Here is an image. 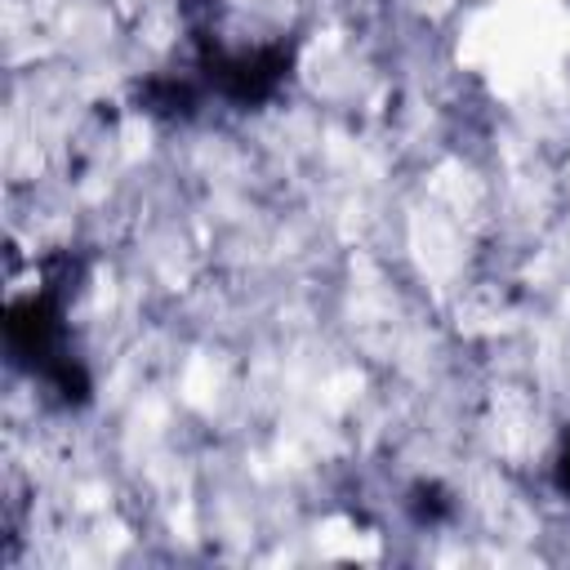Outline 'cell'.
Listing matches in <instances>:
<instances>
[{
	"instance_id": "cell-1",
	"label": "cell",
	"mask_w": 570,
	"mask_h": 570,
	"mask_svg": "<svg viewBox=\"0 0 570 570\" xmlns=\"http://www.w3.org/2000/svg\"><path fill=\"white\" fill-rule=\"evenodd\" d=\"M289 71V49L267 45V49H249V53H209L205 58V76L218 85V94H227L232 102H263L267 94H276V85Z\"/></svg>"
},
{
	"instance_id": "cell-3",
	"label": "cell",
	"mask_w": 570,
	"mask_h": 570,
	"mask_svg": "<svg viewBox=\"0 0 570 570\" xmlns=\"http://www.w3.org/2000/svg\"><path fill=\"white\" fill-rule=\"evenodd\" d=\"M557 485L570 494V436H566V445H561V459H557Z\"/></svg>"
},
{
	"instance_id": "cell-2",
	"label": "cell",
	"mask_w": 570,
	"mask_h": 570,
	"mask_svg": "<svg viewBox=\"0 0 570 570\" xmlns=\"http://www.w3.org/2000/svg\"><path fill=\"white\" fill-rule=\"evenodd\" d=\"M419 517H445V499H441V490L436 485H419Z\"/></svg>"
}]
</instances>
